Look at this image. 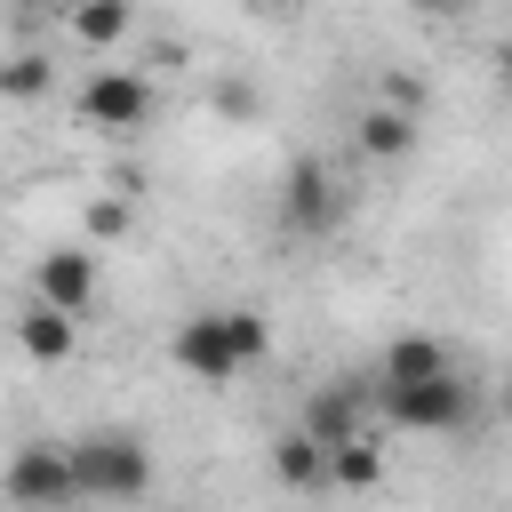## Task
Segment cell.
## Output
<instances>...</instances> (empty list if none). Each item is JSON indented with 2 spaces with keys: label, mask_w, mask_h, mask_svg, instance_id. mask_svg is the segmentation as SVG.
<instances>
[{
  "label": "cell",
  "mask_w": 512,
  "mask_h": 512,
  "mask_svg": "<svg viewBox=\"0 0 512 512\" xmlns=\"http://www.w3.org/2000/svg\"><path fill=\"white\" fill-rule=\"evenodd\" d=\"M232 336H240V360H264V344H272V336H264V320H256V312H240V304H232Z\"/></svg>",
  "instance_id": "16"
},
{
  "label": "cell",
  "mask_w": 512,
  "mask_h": 512,
  "mask_svg": "<svg viewBox=\"0 0 512 512\" xmlns=\"http://www.w3.org/2000/svg\"><path fill=\"white\" fill-rule=\"evenodd\" d=\"M504 416H512V392H504Z\"/></svg>",
  "instance_id": "22"
},
{
  "label": "cell",
  "mask_w": 512,
  "mask_h": 512,
  "mask_svg": "<svg viewBox=\"0 0 512 512\" xmlns=\"http://www.w3.org/2000/svg\"><path fill=\"white\" fill-rule=\"evenodd\" d=\"M416 8H456V0H416Z\"/></svg>",
  "instance_id": "21"
},
{
  "label": "cell",
  "mask_w": 512,
  "mask_h": 512,
  "mask_svg": "<svg viewBox=\"0 0 512 512\" xmlns=\"http://www.w3.org/2000/svg\"><path fill=\"white\" fill-rule=\"evenodd\" d=\"M40 88H48V64L40 56H16L8 64V96H40Z\"/></svg>",
  "instance_id": "15"
},
{
  "label": "cell",
  "mask_w": 512,
  "mask_h": 512,
  "mask_svg": "<svg viewBox=\"0 0 512 512\" xmlns=\"http://www.w3.org/2000/svg\"><path fill=\"white\" fill-rule=\"evenodd\" d=\"M168 352H176V368L184 376H200V384H232L248 360H240V336H232V312H192L176 336H168Z\"/></svg>",
  "instance_id": "4"
},
{
  "label": "cell",
  "mask_w": 512,
  "mask_h": 512,
  "mask_svg": "<svg viewBox=\"0 0 512 512\" xmlns=\"http://www.w3.org/2000/svg\"><path fill=\"white\" fill-rule=\"evenodd\" d=\"M248 8H256V16H296L304 0H248Z\"/></svg>",
  "instance_id": "20"
},
{
  "label": "cell",
  "mask_w": 512,
  "mask_h": 512,
  "mask_svg": "<svg viewBox=\"0 0 512 512\" xmlns=\"http://www.w3.org/2000/svg\"><path fill=\"white\" fill-rule=\"evenodd\" d=\"M408 144H416V112H408V104H368V112H360V152L400 160Z\"/></svg>",
  "instance_id": "13"
},
{
  "label": "cell",
  "mask_w": 512,
  "mask_h": 512,
  "mask_svg": "<svg viewBox=\"0 0 512 512\" xmlns=\"http://www.w3.org/2000/svg\"><path fill=\"white\" fill-rule=\"evenodd\" d=\"M64 24H72V40L80 48H120L128 32H136V0H64Z\"/></svg>",
  "instance_id": "9"
},
{
  "label": "cell",
  "mask_w": 512,
  "mask_h": 512,
  "mask_svg": "<svg viewBox=\"0 0 512 512\" xmlns=\"http://www.w3.org/2000/svg\"><path fill=\"white\" fill-rule=\"evenodd\" d=\"M80 120H88V128H112V136H136V128L152 120V80L128 72V64L88 72V80H80Z\"/></svg>",
  "instance_id": "3"
},
{
  "label": "cell",
  "mask_w": 512,
  "mask_h": 512,
  "mask_svg": "<svg viewBox=\"0 0 512 512\" xmlns=\"http://www.w3.org/2000/svg\"><path fill=\"white\" fill-rule=\"evenodd\" d=\"M304 432H312V440H328V448L360 440V384H328V392H312Z\"/></svg>",
  "instance_id": "10"
},
{
  "label": "cell",
  "mask_w": 512,
  "mask_h": 512,
  "mask_svg": "<svg viewBox=\"0 0 512 512\" xmlns=\"http://www.w3.org/2000/svg\"><path fill=\"white\" fill-rule=\"evenodd\" d=\"M376 408H384L392 432H464V424H472V384L448 368V376H432V384L376 392Z\"/></svg>",
  "instance_id": "2"
},
{
  "label": "cell",
  "mask_w": 512,
  "mask_h": 512,
  "mask_svg": "<svg viewBox=\"0 0 512 512\" xmlns=\"http://www.w3.org/2000/svg\"><path fill=\"white\" fill-rule=\"evenodd\" d=\"M88 224H96V232H120V224H128V208H120V200H96V216H88Z\"/></svg>",
  "instance_id": "18"
},
{
  "label": "cell",
  "mask_w": 512,
  "mask_h": 512,
  "mask_svg": "<svg viewBox=\"0 0 512 512\" xmlns=\"http://www.w3.org/2000/svg\"><path fill=\"white\" fill-rule=\"evenodd\" d=\"M16 336H24V352L32 360H72V344H80V328H72V312H56V304H24V320H16Z\"/></svg>",
  "instance_id": "12"
},
{
  "label": "cell",
  "mask_w": 512,
  "mask_h": 512,
  "mask_svg": "<svg viewBox=\"0 0 512 512\" xmlns=\"http://www.w3.org/2000/svg\"><path fill=\"white\" fill-rule=\"evenodd\" d=\"M272 472H280L288 488H328V440H312L304 424H288V432L272 440Z\"/></svg>",
  "instance_id": "11"
},
{
  "label": "cell",
  "mask_w": 512,
  "mask_h": 512,
  "mask_svg": "<svg viewBox=\"0 0 512 512\" xmlns=\"http://www.w3.org/2000/svg\"><path fill=\"white\" fill-rule=\"evenodd\" d=\"M328 480H336V488H376V480H384V448H376V440L328 448Z\"/></svg>",
  "instance_id": "14"
},
{
  "label": "cell",
  "mask_w": 512,
  "mask_h": 512,
  "mask_svg": "<svg viewBox=\"0 0 512 512\" xmlns=\"http://www.w3.org/2000/svg\"><path fill=\"white\" fill-rule=\"evenodd\" d=\"M8 504H16V512H64V504H80L72 448H16V464H8Z\"/></svg>",
  "instance_id": "5"
},
{
  "label": "cell",
  "mask_w": 512,
  "mask_h": 512,
  "mask_svg": "<svg viewBox=\"0 0 512 512\" xmlns=\"http://www.w3.org/2000/svg\"><path fill=\"white\" fill-rule=\"evenodd\" d=\"M456 360H448V344L440 336H392L384 344V360H376V392H400V384H432V376H448Z\"/></svg>",
  "instance_id": "8"
},
{
  "label": "cell",
  "mask_w": 512,
  "mask_h": 512,
  "mask_svg": "<svg viewBox=\"0 0 512 512\" xmlns=\"http://www.w3.org/2000/svg\"><path fill=\"white\" fill-rule=\"evenodd\" d=\"M280 216L296 232H336L344 224V184L320 168V160H296L288 168V192H280Z\"/></svg>",
  "instance_id": "6"
},
{
  "label": "cell",
  "mask_w": 512,
  "mask_h": 512,
  "mask_svg": "<svg viewBox=\"0 0 512 512\" xmlns=\"http://www.w3.org/2000/svg\"><path fill=\"white\" fill-rule=\"evenodd\" d=\"M72 480L88 504H136L152 488V448L136 432H88L72 440Z\"/></svg>",
  "instance_id": "1"
},
{
  "label": "cell",
  "mask_w": 512,
  "mask_h": 512,
  "mask_svg": "<svg viewBox=\"0 0 512 512\" xmlns=\"http://www.w3.org/2000/svg\"><path fill=\"white\" fill-rule=\"evenodd\" d=\"M216 104H224V112H256V88H240V80H224V88H216Z\"/></svg>",
  "instance_id": "17"
},
{
  "label": "cell",
  "mask_w": 512,
  "mask_h": 512,
  "mask_svg": "<svg viewBox=\"0 0 512 512\" xmlns=\"http://www.w3.org/2000/svg\"><path fill=\"white\" fill-rule=\"evenodd\" d=\"M496 88L512 96V40H496Z\"/></svg>",
  "instance_id": "19"
},
{
  "label": "cell",
  "mask_w": 512,
  "mask_h": 512,
  "mask_svg": "<svg viewBox=\"0 0 512 512\" xmlns=\"http://www.w3.org/2000/svg\"><path fill=\"white\" fill-rule=\"evenodd\" d=\"M32 288H40V304H56V312L80 320L96 304V256L88 248H56V256H40V280Z\"/></svg>",
  "instance_id": "7"
}]
</instances>
